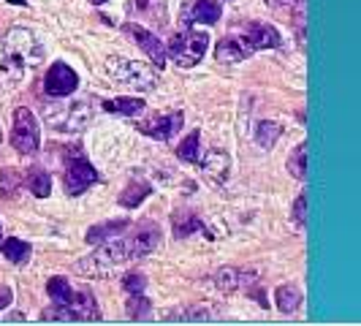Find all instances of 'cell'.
<instances>
[{"label": "cell", "instance_id": "19", "mask_svg": "<svg viewBox=\"0 0 361 326\" xmlns=\"http://www.w3.org/2000/svg\"><path fill=\"white\" fill-rule=\"evenodd\" d=\"M0 253L8 261H14V264H25L30 259V244L22 242V240H6V242L0 244Z\"/></svg>", "mask_w": 361, "mask_h": 326}, {"label": "cell", "instance_id": "36", "mask_svg": "<svg viewBox=\"0 0 361 326\" xmlns=\"http://www.w3.org/2000/svg\"><path fill=\"white\" fill-rule=\"evenodd\" d=\"M0 139H3V136H0Z\"/></svg>", "mask_w": 361, "mask_h": 326}, {"label": "cell", "instance_id": "4", "mask_svg": "<svg viewBox=\"0 0 361 326\" xmlns=\"http://www.w3.org/2000/svg\"><path fill=\"white\" fill-rule=\"evenodd\" d=\"M109 74L117 82H125L131 87H144V90H152L158 84V74L150 71L144 63L133 60H109Z\"/></svg>", "mask_w": 361, "mask_h": 326}, {"label": "cell", "instance_id": "30", "mask_svg": "<svg viewBox=\"0 0 361 326\" xmlns=\"http://www.w3.org/2000/svg\"><path fill=\"white\" fill-rule=\"evenodd\" d=\"M294 218H296L299 226L307 223V196H304V193H301L299 199H296V204H294Z\"/></svg>", "mask_w": 361, "mask_h": 326}, {"label": "cell", "instance_id": "16", "mask_svg": "<svg viewBox=\"0 0 361 326\" xmlns=\"http://www.w3.org/2000/svg\"><path fill=\"white\" fill-rule=\"evenodd\" d=\"M253 280H258V275L250 272V269H223L218 275V285L221 288H242V285L253 283Z\"/></svg>", "mask_w": 361, "mask_h": 326}, {"label": "cell", "instance_id": "6", "mask_svg": "<svg viewBox=\"0 0 361 326\" xmlns=\"http://www.w3.org/2000/svg\"><path fill=\"white\" fill-rule=\"evenodd\" d=\"M98 180H100L98 171H96L90 163L84 161V158H74V161H68V166H65V177H63L65 190H68L71 196H79V193H84L90 185H96Z\"/></svg>", "mask_w": 361, "mask_h": 326}, {"label": "cell", "instance_id": "5", "mask_svg": "<svg viewBox=\"0 0 361 326\" xmlns=\"http://www.w3.org/2000/svg\"><path fill=\"white\" fill-rule=\"evenodd\" d=\"M77 87H79V77H77V71H74L71 65H65V63H55V65L46 71V77H44V90H46V96H52V98H65V96H71Z\"/></svg>", "mask_w": 361, "mask_h": 326}, {"label": "cell", "instance_id": "1", "mask_svg": "<svg viewBox=\"0 0 361 326\" xmlns=\"http://www.w3.org/2000/svg\"><path fill=\"white\" fill-rule=\"evenodd\" d=\"M3 71L14 74V79H20V74L27 68V65H36L41 60V46L39 41L33 39L30 30H22V27H14L6 39V46H3Z\"/></svg>", "mask_w": 361, "mask_h": 326}, {"label": "cell", "instance_id": "21", "mask_svg": "<svg viewBox=\"0 0 361 326\" xmlns=\"http://www.w3.org/2000/svg\"><path fill=\"white\" fill-rule=\"evenodd\" d=\"M141 109H144V98H114L103 103V112H112V115H136Z\"/></svg>", "mask_w": 361, "mask_h": 326}, {"label": "cell", "instance_id": "34", "mask_svg": "<svg viewBox=\"0 0 361 326\" xmlns=\"http://www.w3.org/2000/svg\"><path fill=\"white\" fill-rule=\"evenodd\" d=\"M90 3H96V6H100V3H106V0H90Z\"/></svg>", "mask_w": 361, "mask_h": 326}, {"label": "cell", "instance_id": "2", "mask_svg": "<svg viewBox=\"0 0 361 326\" xmlns=\"http://www.w3.org/2000/svg\"><path fill=\"white\" fill-rule=\"evenodd\" d=\"M209 46V36L206 33H199V30H188V33H177L169 41V58L177 63L180 68H190L204 58Z\"/></svg>", "mask_w": 361, "mask_h": 326}, {"label": "cell", "instance_id": "29", "mask_svg": "<svg viewBox=\"0 0 361 326\" xmlns=\"http://www.w3.org/2000/svg\"><path fill=\"white\" fill-rule=\"evenodd\" d=\"M122 288H125L128 294H144V288H147V278L139 275V272H131V275H125V278H122Z\"/></svg>", "mask_w": 361, "mask_h": 326}, {"label": "cell", "instance_id": "32", "mask_svg": "<svg viewBox=\"0 0 361 326\" xmlns=\"http://www.w3.org/2000/svg\"><path fill=\"white\" fill-rule=\"evenodd\" d=\"M269 6H275V8H291L296 0H266Z\"/></svg>", "mask_w": 361, "mask_h": 326}, {"label": "cell", "instance_id": "20", "mask_svg": "<svg viewBox=\"0 0 361 326\" xmlns=\"http://www.w3.org/2000/svg\"><path fill=\"white\" fill-rule=\"evenodd\" d=\"M27 188H30V193H33V196L46 199V196L52 193V177H49L44 169H33V171H30V177H27Z\"/></svg>", "mask_w": 361, "mask_h": 326}, {"label": "cell", "instance_id": "23", "mask_svg": "<svg viewBox=\"0 0 361 326\" xmlns=\"http://www.w3.org/2000/svg\"><path fill=\"white\" fill-rule=\"evenodd\" d=\"M150 190H152V188H150L147 183H131L125 190H122L120 204L122 207H139V204L150 196Z\"/></svg>", "mask_w": 361, "mask_h": 326}, {"label": "cell", "instance_id": "7", "mask_svg": "<svg viewBox=\"0 0 361 326\" xmlns=\"http://www.w3.org/2000/svg\"><path fill=\"white\" fill-rule=\"evenodd\" d=\"M239 44L244 46V52H258V49H275L280 46V33L272 25L263 22H253L244 33L239 36Z\"/></svg>", "mask_w": 361, "mask_h": 326}, {"label": "cell", "instance_id": "26", "mask_svg": "<svg viewBox=\"0 0 361 326\" xmlns=\"http://www.w3.org/2000/svg\"><path fill=\"white\" fill-rule=\"evenodd\" d=\"M196 228H201V221L196 215H188V221H182V215H174V234L177 237H190Z\"/></svg>", "mask_w": 361, "mask_h": 326}, {"label": "cell", "instance_id": "24", "mask_svg": "<svg viewBox=\"0 0 361 326\" xmlns=\"http://www.w3.org/2000/svg\"><path fill=\"white\" fill-rule=\"evenodd\" d=\"M46 291H49V296L60 307H68L71 296H74V291H71V285H68L65 278H52V280L46 283Z\"/></svg>", "mask_w": 361, "mask_h": 326}, {"label": "cell", "instance_id": "15", "mask_svg": "<svg viewBox=\"0 0 361 326\" xmlns=\"http://www.w3.org/2000/svg\"><path fill=\"white\" fill-rule=\"evenodd\" d=\"M204 171H206V177L209 180H215V183H225V174H228V166H231V161H228V155L225 152H218V150H212V152H206L204 155Z\"/></svg>", "mask_w": 361, "mask_h": 326}, {"label": "cell", "instance_id": "11", "mask_svg": "<svg viewBox=\"0 0 361 326\" xmlns=\"http://www.w3.org/2000/svg\"><path fill=\"white\" fill-rule=\"evenodd\" d=\"M221 20V3L218 0H196L193 6H185V14H182V22L185 25H215Z\"/></svg>", "mask_w": 361, "mask_h": 326}, {"label": "cell", "instance_id": "17", "mask_svg": "<svg viewBox=\"0 0 361 326\" xmlns=\"http://www.w3.org/2000/svg\"><path fill=\"white\" fill-rule=\"evenodd\" d=\"M215 58L221 63H239L247 58V52H244V46L239 44V39H223L215 46Z\"/></svg>", "mask_w": 361, "mask_h": 326}, {"label": "cell", "instance_id": "33", "mask_svg": "<svg viewBox=\"0 0 361 326\" xmlns=\"http://www.w3.org/2000/svg\"><path fill=\"white\" fill-rule=\"evenodd\" d=\"M8 3H17V6H25V0H8Z\"/></svg>", "mask_w": 361, "mask_h": 326}, {"label": "cell", "instance_id": "18", "mask_svg": "<svg viewBox=\"0 0 361 326\" xmlns=\"http://www.w3.org/2000/svg\"><path fill=\"white\" fill-rule=\"evenodd\" d=\"M275 302H277V307H280L282 313H294L301 305V291L296 285H282V288H277V294H275Z\"/></svg>", "mask_w": 361, "mask_h": 326}, {"label": "cell", "instance_id": "35", "mask_svg": "<svg viewBox=\"0 0 361 326\" xmlns=\"http://www.w3.org/2000/svg\"><path fill=\"white\" fill-rule=\"evenodd\" d=\"M0 237H3V228H0ZM0 244H3V240H0Z\"/></svg>", "mask_w": 361, "mask_h": 326}, {"label": "cell", "instance_id": "31", "mask_svg": "<svg viewBox=\"0 0 361 326\" xmlns=\"http://www.w3.org/2000/svg\"><path fill=\"white\" fill-rule=\"evenodd\" d=\"M11 305V288H0V310Z\"/></svg>", "mask_w": 361, "mask_h": 326}, {"label": "cell", "instance_id": "12", "mask_svg": "<svg viewBox=\"0 0 361 326\" xmlns=\"http://www.w3.org/2000/svg\"><path fill=\"white\" fill-rule=\"evenodd\" d=\"M68 313L74 315V321H98L100 318L96 296L87 294V291H74V296L68 302Z\"/></svg>", "mask_w": 361, "mask_h": 326}, {"label": "cell", "instance_id": "10", "mask_svg": "<svg viewBox=\"0 0 361 326\" xmlns=\"http://www.w3.org/2000/svg\"><path fill=\"white\" fill-rule=\"evenodd\" d=\"M180 128H182V115H180V112H174V115H158V117H152V120L139 122L141 133H147V136H152V139H158V142L171 139V136H174Z\"/></svg>", "mask_w": 361, "mask_h": 326}, {"label": "cell", "instance_id": "22", "mask_svg": "<svg viewBox=\"0 0 361 326\" xmlns=\"http://www.w3.org/2000/svg\"><path fill=\"white\" fill-rule=\"evenodd\" d=\"M280 133H282V128L277 122L263 120V122H258V128H256V142L261 144L263 150H269L272 144L280 139Z\"/></svg>", "mask_w": 361, "mask_h": 326}, {"label": "cell", "instance_id": "28", "mask_svg": "<svg viewBox=\"0 0 361 326\" xmlns=\"http://www.w3.org/2000/svg\"><path fill=\"white\" fill-rule=\"evenodd\" d=\"M291 171L304 180L307 177V144H299V150L294 152V158H291Z\"/></svg>", "mask_w": 361, "mask_h": 326}, {"label": "cell", "instance_id": "9", "mask_svg": "<svg viewBox=\"0 0 361 326\" xmlns=\"http://www.w3.org/2000/svg\"><path fill=\"white\" fill-rule=\"evenodd\" d=\"M158 242H161V228L155 223H139L128 234V244L133 250V259H141V256L152 253Z\"/></svg>", "mask_w": 361, "mask_h": 326}, {"label": "cell", "instance_id": "25", "mask_svg": "<svg viewBox=\"0 0 361 326\" xmlns=\"http://www.w3.org/2000/svg\"><path fill=\"white\" fill-rule=\"evenodd\" d=\"M177 158H180V161H188V163L201 161L199 158V133H196V131H193V133H190V136L177 147Z\"/></svg>", "mask_w": 361, "mask_h": 326}, {"label": "cell", "instance_id": "14", "mask_svg": "<svg viewBox=\"0 0 361 326\" xmlns=\"http://www.w3.org/2000/svg\"><path fill=\"white\" fill-rule=\"evenodd\" d=\"M128 14H141L144 20L161 25L166 20V0H131Z\"/></svg>", "mask_w": 361, "mask_h": 326}, {"label": "cell", "instance_id": "27", "mask_svg": "<svg viewBox=\"0 0 361 326\" xmlns=\"http://www.w3.org/2000/svg\"><path fill=\"white\" fill-rule=\"evenodd\" d=\"M128 313H131V318H147V313H150V302L144 299V294H131V299H128Z\"/></svg>", "mask_w": 361, "mask_h": 326}, {"label": "cell", "instance_id": "13", "mask_svg": "<svg viewBox=\"0 0 361 326\" xmlns=\"http://www.w3.org/2000/svg\"><path fill=\"white\" fill-rule=\"evenodd\" d=\"M128 228H131L128 221H109V223H103V226H93V228L87 231V242L98 244V242H109V240H117Z\"/></svg>", "mask_w": 361, "mask_h": 326}, {"label": "cell", "instance_id": "8", "mask_svg": "<svg viewBox=\"0 0 361 326\" xmlns=\"http://www.w3.org/2000/svg\"><path fill=\"white\" fill-rule=\"evenodd\" d=\"M125 30L131 33V39L139 44L141 49L150 55V60L155 63L158 68L166 65V58H169V49L163 46V41L155 36V33H150V30H144L141 25H125Z\"/></svg>", "mask_w": 361, "mask_h": 326}, {"label": "cell", "instance_id": "3", "mask_svg": "<svg viewBox=\"0 0 361 326\" xmlns=\"http://www.w3.org/2000/svg\"><path fill=\"white\" fill-rule=\"evenodd\" d=\"M11 144H14V150L22 152V155H33L41 144L39 122H36V117H33V112H30V109H25V106H20V109L14 112Z\"/></svg>", "mask_w": 361, "mask_h": 326}]
</instances>
